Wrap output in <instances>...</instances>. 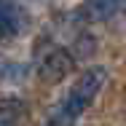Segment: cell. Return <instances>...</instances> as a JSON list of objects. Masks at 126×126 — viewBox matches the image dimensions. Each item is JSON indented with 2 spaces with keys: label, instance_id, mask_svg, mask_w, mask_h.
Returning <instances> with one entry per match:
<instances>
[{
  "label": "cell",
  "instance_id": "cell-1",
  "mask_svg": "<svg viewBox=\"0 0 126 126\" xmlns=\"http://www.w3.org/2000/svg\"><path fill=\"white\" fill-rule=\"evenodd\" d=\"M73 67H75V56L67 48H54L40 59L38 75H40V80H46V83H59V80H64V78L73 73Z\"/></svg>",
  "mask_w": 126,
  "mask_h": 126
},
{
  "label": "cell",
  "instance_id": "cell-2",
  "mask_svg": "<svg viewBox=\"0 0 126 126\" xmlns=\"http://www.w3.org/2000/svg\"><path fill=\"white\" fill-rule=\"evenodd\" d=\"M22 30V14L14 0H0V40H8L19 35Z\"/></svg>",
  "mask_w": 126,
  "mask_h": 126
},
{
  "label": "cell",
  "instance_id": "cell-3",
  "mask_svg": "<svg viewBox=\"0 0 126 126\" xmlns=\"http://www.w3.org/2000/svg\"><path fill=\"white\" fill-rule=\"evenodd\" d=\"M27 115V107L16 97H3L0 99V126H22Z\"/></svg>",
  "mask_w": 126,
  "mask_h": 126
},
{
  "label": "cell",
  "instance_id": "cell-4",
  "mask_svg": "<svg viewBox=\"0 0 126 126\" xmlns=\"http://www.w3.org/2000/svg\"><path fill=\"white\" fill-rule=\"evenodd\" d=\"M115 11H118V0H86L83 8H80V14L89 22H105Z\"/></svg>",
  "mask_w": 126,
  "mask_h": 126
},
{
  "label": "cell",
  "instance_id": "cell-5",
  "mask_svg": "<svg viewBox=\"0 0 126 126\" xmlns=\"http://www.w3.org/2000/svg\"><path fill=\"white\" fill-rule=\"evenodd\" d=\"M118 8H124V14H126V0H118Z\"/></svg>",
  "mask_w": 126,
  "mask_h": 126
}]
</instances>
